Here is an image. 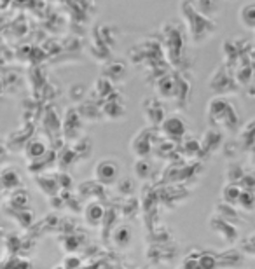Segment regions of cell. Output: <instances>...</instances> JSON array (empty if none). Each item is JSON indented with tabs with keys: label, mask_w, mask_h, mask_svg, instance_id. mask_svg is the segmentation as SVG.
<instances>
[{
	"label": "cell",
	"mask_w": 255,
	"mask_h": 269,
	"mask_svg": "<svg viewBox=\"0 0 255 269\" xmlns=\"http://www.w3.org/2000/svg\"><path fill=\"white\" fill-rule=\"evenodd\" d=\"M206 118L210 124H220L226 130H234L238 126V114L234 105L222 96L212 98L206 107Z\"/></svg>",
	"instance_id": "cell-1"
},
{
	"label": "cell",
	"mask_w": 255,
	"mask_h": 269,
	"mask_svg": "<svg viewBox=\"0 0 255 269\" xmlns=\"http://www.w3.org/2000/svg\"><path fill=\"white\" fill-rule=\"evenodd\" d=\"M119 175H121V168L114 159H102L93 168V176L100 186H114L118 184Z\"/></svg>",
	"instance_id": "cell-2"
},
{
	"label": "cell",
	"mask_w": 255,
	"mask_h": 269,
	"mask_svg": "<svg viewBox=\"0 0 255 269\" xmlns=\"http://www.w3.org/2000/svg\"><path fill=\"white\" fill-rule=\"evenodd\" d=\"M161 132L168 138V142H180L184 140V136L187 133V122L178 114L166 116L161 122Z\"/></svg>",
	"instance_id": "cell-3"
},
{
	"label": "cell",
	"mask_w": 255,
	"mask_h": 269,
	"mask_svg": "<svg viewBox=\"0 0 255 269\" xmlns=\"http://www.w3.org/2000/svg\"><path fill=\"white\" fill-rule=\"evenodd\" d=\"M131 150L136 156V159H145L152 150V136L148 130H142L131 140Z\"/></svg>",
	"instance_id": "cell-4"
},
{
	"label": "cell",
	"mask_w": 255,
	"mask_h": 269,
	"mask_svg": "<svg viewBox=\"0 0 255 269\" xmlns=\"http://www.w3.org/2000/svg\"><path fill=\"white\" fill-rule=\"evenodd\" d=\"M144 118L150 128L161 126L162 119H164V110H162V107L158 104L156 98H148L144 104Z\"/></svg>",
	"instance_id": "cell-5"
},
{
	"label": "cell",
	"mask_w": 255,
	"mask_h": 269,
	"mask_svg": "<svg viewBox=\"0 0 255 269\" xmlns=\"http://www.w3.org/2000/svg\"><path fill=\"white\" fill-rule=\"evenodd\" d=\"M156 90H158V94L161 98H164V100H168V98H176L178 96V90H180V82L178 79H176L175 76H162L161 79L158 80V86H156Z\"/></svg>",
	"instance_id": "cell-6"
},
{
	"label": "cell",
	"mask_w": 255,
	"mask_h": 269,
	"mask_svg": "<svg viewBox=\"0 0 255 269\" xmlns=\"http://www.w3.org/2000/svg\"><path fill=\"white\" fill-rule=\"evenodd\" d=\"M210 222H212V231L218 232V234L222 236V240H226V242H229V243L236 242L238 231H236V228L231 224V222H228L222 217H215V218H212Z\"/></svg>",
	"instance_id": "cell-7"
},
{
	"label": "cell",
	"mask_w": 255,
	"mask_h": 269,
	"mask_svg": "<svg viewBox=\"0 0 255 269\" xmlns=\"http://www.w3.org/2000/svg\"><path fill=\"white\" fill-rule=\"evenodd\" d=\"M222 140H224V136H222V133L218 132L217 128H208L206 132L203 133V136H201L200 147L203 148L206 154H212V152H215L220 147Z\"/></svg>",
	"instance_id": "cell-8"
},
{
	"label": "cell",
	"mask_w": 255,
	"mask_h": 269,
	"mask_svg": "<svg viewBox=\"0 0 255 269\" xmlns=\"http://www.w3.org/2000/svg\"><path fill=\"white\" fill-rule=\"evenodd\" d=\"M105 217V206L100 201H90L84 208V220L91 226V228H96L102 224Z\"/></svg>",
	"instance_id": "cell-9"
},
{
	"label": "cell",
	"mask_w": 255,
	"mask_h": 269,
	"mask_svg": "<svg viewBox=\"0 0 255 269\" xmlns=\"http://www.w3.org/2000/svg\"><path fill=\"white\" fill-rule=\"evenodd\" d=\"M102 116H105L107 119H112V121H118V119H122L126 116V108L119 100L110 98L102 107Z\"/></svg>",
	"instance_id": "cell-10"
},
{
	"label": "cell",
	"mask_w": 255,
	"mask_h": 269,
	"mask_svg": "<svg viewBox=\"0 0 255 269\" xmlns=\"http://www.w3.org/2000/svg\"><path fill=\"white\" fill-rule=\"evenodd\" d=\"M24 154H26L28 159H32V162L40 161L42 158L48 156V147H46L42 140L35 138V140H32L26 144V147H24Z\"/></svg>",
	"instance_id": "cell-11"
},
{
	"label": "cell",
	"mask_w": 255,
	"mask_h": 269,
	"mask_svg": "<svg viewBox=\"0 0 255 269\" xmlns=\"http://www.w3.org/2000/svg\"><path fill=\"white\" fill-rule=\"evenodd\" d=\"M238 21L243 28L254 30L255 26V2H248L238 10Z\"/></svg>",
	"instance_id": "cell-12"
},
{
	"label": "cell",
	"mask_w": 255,
	"mask_h": 269,
	"mask_svg": "<svg viewBox=\"0 0 255 269\" xmlns=\"http://www.w3.org/2000/svg\"><path fill=\"white\" fill-rule=\"evenodd\" d=\"M131 238H133V232L128 226H119L112 232V243L118 248H128L131 245Z\"/></svg>",
	"instance_id": "cell-13"
},
{
	"label": "cell",
	"mask_w": 255,
	"mask_h": 269,
	"mask_svg": "<svg viewBox=\"0 0 255 269\" xmlns=\"http://www.w3.org/2000/svg\"><path fill=\"white\" fill-rule=\"evenodd\" d=\"M107 77L105 79L107 80H110L112 84L114 82H119V80H122L126 77V66H124V63H121V62H112V63H108L107 65Z\"/></svg>",
	"instance_id": "cell-14"
},
{
	"label": "cell",
	"mask_w": 255,
	"mask_h": 269,
	"mask_svg": "<svg viewBox=\"0 0 255 269\" xmlns=\"http://www.w3.org/2000/svg\"><path fill=\"white\" fill-rule=\"evenodd\" d=\"M240 194H242V189H240L238 184H226L222 187V201L226 204H238V200H240Z\"/></svg>",
	"instance_id": "cell-15"
},
{
	"label": "cell",
	"mask_w": 255,
	"mask_h": 269,
	"mask_svg": "<svg viewBox=\"0 0 255 269\" xmlns=\"http://www.w3.org/2000/svg\"><path fill=\"white\" fill-rule=\"evenodd\" d=\"M77 114H79L80 119H88V121H100L102 119V108L90 102V104H84L82 107H79Z\"/></svg>",
	"instance_id": "cell-16"
},
{
	"label": "cell",
	"mask_w": 255,
	"mask_h": 269,
	"mask_svg": "<svg viewBox=\"0 0 255 269\" xmlns=\"http://www.w3.org/2000/svg\"><path fill=\"white\" fill-rule=\"evenodd\" d=\"M94 93H96L98 96L105 98V100H110V94L114 93V84L105 79V77H100V79H96V82H94Z\"/></svg>",
	"instance_id": "cell-17"
},
{
	"label": "cell",
	"mask_w": 255,
	"mask_h": 269,
	"mask_svg": "<svg viewBox=\"0 0 255 269\" xmlns=\"http://www.w3.org/2000/svg\"><path fill=\"white\" fill-rule=\"evenodd\" d=\"M133 170H134V176H136L138 180H147L152 173V164L147 159H136Z\"/></svg>",
	"instance_id": "cell-18"
},
{
	"label": "cell",
	"mask_w": 255,
	"mask_h": 269,
	"mask_svg": "<svg viewBox=\"0 0 255 269\" xmlns=\"http://www.w3.org/2000/svg\"><path fill=\"white\" fill-rule=\"evenodd\" d=\"M63 269H80L82 266V260H80V257L77 256V254H66L65 257H63L62 264H60Z\"/></svg>",
	"instance_id": "cell-19"
},
{
	"label": "cell",
	"mask_w": 255,
	"mask_h": 269,
	"mask_svg": "<svg viewBox=\"0 0 255 269\" xmlns=\"http://www.w3.org/2000/svg\"><path fill=\"white\" fill-rule=\"evenodd\" d=\"M238 204L242 206V210L252 212L254 210V192H250V190H242Z\"/></svg>",
	"instance_id": "cell-20"
},
{
	"label": "cell",
	"mask_w": 255,
	"mask_h": 269,
	"mask_svg": "<svg viewBox=\"0 0 255 269\" xmlns=\"http://www.w3.org/2000/svg\"><path fill=\"white\" fill-rule=\"evenodd\" d=\"M240 136H242V144H245L246 148H252V145H254V121H250L248 124L242 130Z\"/></svg>",
	"instance_id": "cell-21"
},
{
	"label": "cell",
	"mask_w": 255,
	"mask_h": 269,
	"mask_svg": "<svg viewBox=\"0 0 255 269\" xmlns=\"http://www.w3.org/2000/svg\"><path fill=\"white\" fill-rule=\"evenodd\" d=\"M198 264H200V269H215L217 259L212 254H203L201 257H198Z\"/></svg>",
	"instance_id": "cell-22"
},
{
	"label": "cell",
	"mask_w": 255,
	"mask_h": 269,
	"mask_svg": "<svg viewBox=\"0 0 255 269\" xmlns=\"http://www.w3.org/2000/svg\"><path fill=\"white\" fill-rule=\"evenodd\" d=\"M70 182H72V176H70L68 173L63 172L58 175V182L56 184H58V187H63V189H70V187H72V184Z\"/></svg>",
	"instance_id": "cell-23"
},
{
	"label": "cell",
	"mask_w": 255,
	"mask_h": 269,
	"mask_svg": "<svg viewBox=\"0 0 255 269\" xmlns=\"http://www.w3.org/2000/svg\"><path fill=\"white\" fill-rule=\"evenodd\" d=\"M220 206L226 208V210H229V204H226V203H220ZM232 210H234V208L231 206V212H229V220H231L232 217H236V212H232ZM218 214H224V212H218ZM226 215H228V214H226Z\"/></svg>",
	"instance_id": "cell-24"
},
{
	"label": "cell",
	"mask_w": 255,
	"mask_h": 269,
	"mask_svg": "<svg viewBox=\"0 0 255 269\" xmlns=\"http://www.w3.org/2000/svg\"><path fill=\"white\" fill-rule=\"evenodd\" d=\"M2 91H4V80L0 79V94H2Z\"/></svg>",
	"instance_id": "cell-25"
},
{
	"label": "cell",
	"mask_w": 255,
	"mask_h": 269,
	"mask_svg": "<svg viewBox=\"0 0 255 269\" xmlns=\"http://www.w3.org/2000/svg\"><path fill=\"white\" fill-rule=\"evenodd\" d=\"M52 269H63V268H62V266H60V264H58V266H54Z\"/></svg>",
	"instance_id": "cell-26"
}]
</instances>
